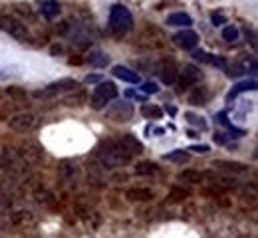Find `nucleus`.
<instances>
[{
	"mask_svg": "<svg viewBox=\"0 0 258 238\" xmlns=\"http://www.w3.org/2000/svg\"><path fill=\"white\" fill-rule=\"evenodd\" d=\"M96 159L105 169H117L127 165L131 155L125 151L121 141H101L96 149Z\"/></svg>",
	"mask_w": 258,
	"mask_h": 238,
	"instance_id": "obj_1",
	"label": "nucleus"
},
{
	"mask_svg": "<svg viewBox=\"0 0 258 238\" xmlns=\"http://www.w3.org/2000/svg\"><path fill=\"white\" fill-rule=\"evenodd\" d=\"M133 28V16L127 6L113 4L109 10V30L117 36H125Z\"/></svg>",
	"mask_w": 258,
	"mask_h": 238,
	"instance_id": "obj_2",
	"label": "nucleus"
},
{
	"mask_svg": "<svg viewBox=\"0 0 258 238\" xmlns=\"http://www.w3.org/2000/svg\"><path fill=\"white\" fill-rule=\"evenodd\" d=\"M0 163H2V167L8 175H12L16 179L28 177V173H30V165L26 163V159L16 149H6L0 157Z\"/></svg>",
	"mask_w": 258,
	"mask_h": 238,
	"instance_id": "obj_3",
	"label": "nucleus"
},
{
	"mask_svg": "<svg viewBox=\"0 0 258 238\" xmlns=\"http://www.w3.org/2000/svg\"><path fill=\"white\" fill-rule=\"evenodd\" d=\"M115 98H117V88H115V84H113V82H101L96 90H94L90 102H92V107L103 109L107 103H111Z\"/></svg>",
	"mask_w": 258,
	"mask_h": 238,
	"instance_id": "obj_4",
	"label": "nucleus"
},
{
	"mask_svg": "<svg viewBox=\"0 0 258 238\" xmlns=\"http://www.w3.org/2000/svg\"><path fill=\"white\" fill-rule=\"evenodd\" d=\"M74 90H78V82L72 80V77H62V80H58V82L48 84V86H46L44 90H40L36 96H38V98H54V96L70 94V92H74Z\"/></svg>",
	"mask_w": 258,
	"mask_h": 238,
	"instance_id": "obj_5",
	"label": "nucleus"
},
{
	"mask_svg": "<svg viewBox=\"0 0 258 238\" xmlns=\"http://www.w3.org/2000/svg\"><path fill=\"white\" fill-rule=\"evenodd\" d=\"M0 32L8 34L10 38H16V40H24L28 38V28L14 16H8V14H2L0 16Z\"/></svg>",
	"mask_w": 258,
	"mask_h": 238,
	"instance_id": "obj_6",
	"label": "nucleus"
},
{
	"mask_svg": "<svg viewBox=\"0 0 258 238\" xmlns=\"http://www.w3.org/2000/svg\"><path fill=\"white\" fill-rule=\"evenodd\" d=\"M155 73H157V77L161 80L165 86H175L177 84V77H179L177 62L173 58H163V60L157 62V66H155Z\"/></svg>",
	"mask_w": 258,
	"mask_h": 238,
	"instance_id": "obj_7",
	"label": "nucleus"
},
{
	"mask_svg": "<svg viewBox=\"0 0 258 238\" xmlns=\"http://www.w3.org/2000/svg\"><path fill=\"white\" fill-rule=\"evenodd\" d=\"M40 125V119L30 113V111H22V113H16L8 119V127L12 131H32Z\"/></svg>",
	"mask_w": 258,
	"mask_h": 238,
	"instance_id": "obj_8",
	"label": "nucleus"
},
{
	"mask_svg": "<svg viewBox=\"0 0 258 238\" xmlns=\"http://www.w3.org/2000/svg\"><path fill=\"white\" fill-rule=\"evenodd\" d=\"M199 80H203V71L197 68L195 64H187L185 69L179 73V77H177V86H179V90L183 92V90H189L191 86H195Z\"/></svg>",
	"mask_w": 258,
	"mask_h": 238,
	"instance_id": "obj_9",
	"label": "nucleus"
},
{
	"mask_svg": "<svg viewBox=\"0 0 258 238\" xmlns=\"http://www.w3.org/2000/svg\"><path fill=\"white\" fill-rule=\"evenodd\" d=\"M105 115H107L111 121L123 123V121H127V119L133 117V107H131V103H127V102H115L107 111H105Z\"/></svg>",
	"mask_w": 258,
	"mask_h": 238,
	"instance_id": "obj_10",
	"label": "nucleus"
},
{
	"mask_svg": "<svg viewBox=\"0 0 258 238\" xmlns=\"http://www.w3.org/2000/svg\"><path fill=\"white\" fill-rule=\"evenodd\" d=\"M173 44L177 46V48H181V50H193L199 46V34L191 30V28H183L181 32H177V34L173 36Z\"/></svg>",
	"mask_w": 258,
	"mask_h": 238,
	"instance_id": "obj_11",
	"label": "nucleus"
},
{
	"mask_svg": "<svg viewBox=\"0 0 258 238\" xmlns=\"http://www.w3.org/2000/svg\"><path fill=\"white\" fill-rule=\"evenodd\" d=\"M58 173H60V179L66 181V183H76V181H78V175H80V167H78L76 161L64 159V161H60V165H58Z\"/></svg>",
	"mask_w": 258,
	"mask_h": 238,
	"instance_id": "obj_12",
	"label": "nucleus"
},
{
	"mask_svg": "<svg viewBox=\"0 0 258 238\" xmlns=\"http://www.w3.org/2000/svg\"><path fill=\"white\" fill-rule=\"evenodd\" d=\"M254 68H256V60L244 56V58H240L238 62L232 64V68L228 69V75H232V77H240V75H246L248 71H254Z\"/></svg>",
	"mask_w": 258,
	"mask_h": 238,
	"instance_id": "obj_13",
	"label": "nucleus"
},
{
	"mask_svg": "<svg viewBox=\"0 0 258 238\" xmlns=\"http://www.w3.org/2000/svg\"><path fill=\"white\" fill-rule=\"evenodd\" d=\"M193 60L195 62H201V64H207V66H213V68L226 69L225 58H219V56L209 54V52H205V50H197V52H193Z\"/></svg>",
	"mask_w": 258,
	"mask_h": 238,
	"instance_id": "obj_14",
	"label": "nucleus"
},
{
	"mask_svg": "<svg viewBox=\"0 0 258 238\" xmlns=\"http://www.w3.org/2000/svg\"><path fill=\"white\" fill-rule=\"evenodd\" d=\"M20 155L26 159V163H28V165H32V163L42 161V155H44V153H42V149L38 147V143H34L32 141V143H28L26 147H22V149H20Z\"/></svg>",
	"mask_w": 258,
	"mask_h": 238,
	"instance_id": "obj_15",
	"label": "nucleus"
},
{
	"mask_svg": "<svg viewBox=\"0 0 258 238\" xmlns=\"http://www.w3.org/2000/svg\"><path fill=\"white\" fill-rule=\"evenodd\" d=\"M111 73H113L117 80L127 82V84H139V82H141L139 73H137V71H133V69L125 68V66H115V68L111 69Z\"/></svg>",
	"mask_w": 258,
	"mask_h": 238,
	"instance_id": "obj_16",
	"label": "nucleus"
},
{
	"mask_svg": "<svg viewBox=\"0 0 258 238\" xmlns=\"http://www.w3.org/2000/svg\"><path fill=\"white\" fill-rule=\"evenodd\" d=\"M215 167L219 171H225L228 175H242L248 171V165L244 163H236V161H217Z\"/></svg>",
	"mask_w": 258,
	"mask_h": 238,
	"instance_id": "obj_17",
	"label": "nucleus"
},
{
	"mask_svg": "<svg viewBox=\"0 0 258 238\" xmlns=\"http://www.w3.org/2000/svg\"><path fill=\"white\" fill-rule=\"evenodd\" d=\"M167 24L169 26H179V28H191L193 26V18L187 12H175L167 16Z\"/></svg>",
	"mask_w": 258,
	"mask_h": 238,
	"instance_id": "obj_18",
	"label": "nucleus"
},
{
	"mask_svg": "<svg viewBox=\"0 0 258 238\" xmlns=\"http://www.w3.org/2000/svg\"><path fill=\"white\" fill-rule=\"evenodd\" d=\"M125 197L131 203H149V201H153L155 195L149 189H129L127 193H125Z\"/></svg>",
	"mask_w": 258,
	"mask_h": 238,
	"instance_id": "obj_19",
	"label": "nucleus"
},
{
	"mask_svg": "<svg viewBox=\"0 0 258 238\" xmlns=\"http://www.w3.org/2000/svg\"><path fill=\"white\" fill-rule=\"evenodd\" d=\"M119 141L123 143L125 151H127L131 157H135V155H141V153H143V145H141V141H139L135 135H123Z\"/></svg>",
	"mask_w": 258,
	"mask_h": 238,
	"instance_id": "obj_20",
	"label": "nucleus"
},
{
	"mask_svg": "<svg viewBox=\"0 0 258 238\" xmlns=\"http://www.w3.org/2000/svg\"><path fill=\"white\" fill-rule=\"evenodd\" d=\"M133 173L137 177H155L159 173V167L153 163V161H139L135 167H133Z\"/></svg>",
	"mask_w": 258,
	"mask_h": 238,
	"instance_id": "obj_21",
	"label": "nucleus"
},
{
	"mask_svg": "<svg viewBox=\"0 0 258 238\" xmlns=\"http://www.w3.org/2000/svg\"><path fill=\"white\" fill-rule=\"evenodd\" d=\"M244 92H256V82L254 80H244V82H238L236 86H232L230 88V92H228V98L226 100H234L238 94H244Z\"/></svg>",
	"mask_w": 258,
	"mask_h": 238,
	"instance_id": "obj_22",
	"label": "nucleus"
},
{
	"mask_svg": "<svg viewBox=\"0 0 258 238\" xmlns=\"http://www.w3.org/2000/svg\"><path fill=\"white\" fill-rule=\"evenodd\" d=\"M40 10L48 20H52L60 14V4L58 0H40Z\"/></svg>",
	"mask_w": 258,
	"mask_h": 238,
	"instance_id": "obj_23",
	"label": "nucleus"
},
{
	"mask_svg": "<svg viewBox=\"0 0 258 238\" xmlns=\"http://www.w3.org/2000/svg\"><path fill=\"white\" fill-rule=\"evenodd\" d=\"M187 102L191 103V105H203V103H207L209 102V90H207V88H203V86L195 88L193 92L189 94Z\"/></svg>",
	"mask_w": 258,
	"mask_h": 238,
	"instance_id": "obj_24",
	"label": "nucleus"
},
{
	"mask_svg": "<svg viewBox=\"0 0 258 238\" xmlns=\"http://www.w3.org/2000/svg\"><path fill=\"white\" fill-rule=\"evenodd\" d=\"M88 64H90V66H96V68H105V66L109 64V56L103 54V52L94 50V52L88 54Z\"/></svg>",
	"mask_w": 258,
	"mask_h": 238,
	"instance_id": "obj_25",
	"label": "nucleus"
},
{
	"mask_svg": "<svg viewBox=\"0 0 258 238\" xmlns=\"http://www.w3.org/2000/svg\"><path fill=\"white\" fill-rule=\"evenodd\" d=\"M185 119L191 123V125H195L197 129H201V131H205L209 125H207V119L205 117H201V115H197V113H185Z\"/></svg>",
	"mask_w": 258,
	"mask_h": 238,
	"instance_id": "obj_26",
	"label": "nucleus"
},
{
	"mask_svg": "<svg viewBox=\"0 0 258 238\" xmlns=\"http://www.w3.org/2000/svg\"><path fill=\"white\" fill-rule=\"evenodd\" d=\"M181 179L187 181V183H193V185H199L201 181H205V175L199 173V171H185L181 173Z\"/></svg>",
	"mask_w": 258,
	"mask_h": 238,
	"instance_id": "obj_27",
	"label": "nucleus"
},
{
	"mask_svg": "<svg viewBox=\"0 0 258 238\" xmlns=\"http://www.w3.org/2000/svg\"><path fill=\"white\" fill-rule=\"evenodd\" d=\"M165 159L171 163H185V161H189V153L187 151H171L165 155Z\"/></svg>",
	"mask_w": 258,
	"mask_h": 238,
	"instance_id": "obj_28",
	"label": "nucleus"
},
{
	"mask_svg": "<svg viewBox=\"0 0 258 238\" xmlns=\"http://www.w3.org/2000/svg\"><path fill=\"white\" fill-rule=\"evenodd\" d=\"M189 197V193L185 189H179V187H173L171 189V195L167 197V203H177V201H185Z\"/></svg>",
	"mask_w": 258,
	"mask_h": 238,
	"instance_id": "obj_29",
	"label": "nucleus"
},
{
	"mask_svg": "<svg viewBox=\"0 0 258 238\" xmlns=\"http://www.w3.org/2000/svg\"><path fill=\"white\" fill-rule=\"evenodd\" d=\"M141 113H143L147 119H159V117L163 115V111L159 105H145V107L141 109Z\"/></svg>",
	"mask_w": 258,
	"mask_h": 238,
	"instance_id": "obj_30",
	"label": "nucleus"
},
{
	"mask_svg": "<svg viewBox=\"0 0 258 238\" xmlns=\"http://www.w3.org/2000/svg\"><path fill=\"white\" fill-rule=\"evenodd\" d=\"M221 36H223V40H225V42H236V40H238V36H240V32H238V28H236V26H225V28H223V32H221Z\"/></svg>",
	"mask_w": 258,
	"mask_h": 238,
	"instance_id": "obj_31",
	"label": "nucleus"
},
{
	"mask_svg": "<svg viewBox=\"0 0 258 238\" xmlns=\"http://www.w3.org/2000/svg\"><path fill=\"white\" fill-rule=\"evenodd\" d=\"M10 204H12L10 203V197L4 193V189H0V214L6 212V210L10 208Z\"/></svg>",
	"mask_w": 258,
	"mask_h": 238,
	"instance_id": "obj_32",
	"label": "nucleus"
},
{
	"mask_svg": "<svg viewBox=\"0 0 258 238\" xmlns=\"http://www.w3.org/2000/svg\"><path fill=\"white\" fill-rule=\"evenodd\" d=\"M141 88H143L145 94H157V92H159V86H157L155 82H147V84H143Z\"/></svg>",
	"mask_w": 258,
	"mask_h": 238,
	"instance_id": "obj_33",
	"label": "nucleus"
},
{
	"mask_svg": "<svg viewBox=\"0 0 258 238\" xmlns=\"http://www.w3.org/2000/svg\"><path fill=\"white\" fill-rule=\"evenodd\" d=\"M211 20H213V24H215V26H223V24L226 22V16H223L221 12H213Z\"/></svg>",
	"mask_w": 258,
	"mask_h": 238,
	"instance_id": "obj_34",
	"label": "nucleus"
},
{
	"mask_svg": "<svg viewBox=\"0 0 258 238\" xmlns=\"http://www.w3.org/2000/svg\"><path fill=\"white\" fill-rule=\"evenodd\" d=\"M8 94H10L12 98H18V100H24V98H26V94H24L20 88H8Z\"/></svg>",
	"mask_w": 258,
	"mask_h": 238,
	"instance_id": "obj_35",
	"label": "nucleus"
},
{
	"mask_svg": "<svg viewBox=\"0 0 258 238\" xmlns=\"http://www.w3.org/2000/svg\"><path fill=\"white\" fill-rule=\"evenodd\" d=\"M99 80H101V75H97V73H90V75L86 77L88 84H96V82H99Z\"/></svg>",
	"mask_w": 258,
	"mask_h": 238,
	"instance_id": "obj_36",
	"label": "nucleus"
},
{
	"mask_svg": "<svg viewBox=\"0 0 258 238\" xmlns=\"http://www.w3.org/2000/svg\"><path fill=\"white\" fill-rule=\"evenodd\" d=\"M193 151H197V153H207L209 151V147L207 145H195V147H191Z\"/></svg>",
	"mask_w": 258,
	"mask_h": 238,
	"instance_id": "obj_37",
	"label": "nucleus"
},
{
	"mask_svg": "<svg viewBox=\"0 0 258 238\" xmlns=\"http://www.w3.org/2000/svg\"><path fill=\"white\" fill-rule=\"evenodd\" d=\"M167 111H169L171 115H175V113H177V109H175V105H169V107H167Z\"/></svg>",
	"mask_w": 258,
	"mask_h": 238,
	"instance_id": "obj_38",
	"label": "nucleus"
},
{
	"mask_svg": "<svg viewBox=\"0 0 258 238\" xmlns=\"http://www.w3.org/2000/svg\"><path fill=\"white\" fill-rule=\"evenodd\" d=\"M125 96H127V98H133V96H135V92H133V90H127V92H125Z\"/></svg>",
	"mask_w": 258,
	"mask_h": 238,
	"instance_id": "obj_39",
	"label": "nucleus"
}]
</instances>
